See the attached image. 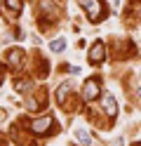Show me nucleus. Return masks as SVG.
<instances>
[{
    "mask_svg": "<svg viewBox=\"0 0 141 146\" xmlns=\"http://www.w3.org/2000/svg\"><path fill=\"white\" fill-rule=\"evenodd\" d=\"M103 59H106V45H103L101 40H97L89 47V64L99 66V64H103Z\"/></svg>",
    "mask_w": 141,
    "mask_h": 146,
    "instance_id": "7ed1b4c3",
    "label": "nucleus"
},
{
    "mask_svg": "<svg viewBox=\"0 0 141 146\" xmlns=\"http://www.w3.org/2000/svg\"><path fill=\"white\" fill-rule=\"evenodd\" d=\"M80 3V7L85 12H87V17H89V21H101L103 17H106V7H103V3L101 0H78Z\"/></svg>",
    "mask_w": 141,
    "mask_h": 146,
    "instance_id": "f257e3e1",
    "label": "nucleus"
},
{
    "mask_svg": "<svg viewBox=\"0 0 141 146\" xmlns=\"http://www.w3.org/2000/svg\"><path fill=\"white\" fill-rule=\"evenodd\" d=\"M0 3H5V0H0Z\"/></svg>",
    "mask_w": 141,
    "mask_h": 146,
    "instance_id": "6ab92c4d",
    "label": "nucleus"
},
{
    "mask_svg": "<svg viewBox=\"0 0 141 146\" xmlns=\"http://www.w3.org/2000/svg\"><path fill=\"white\" fill-rule=\"evenodd\" d=\"M38 12L42 14L45 21H54L56 19V7L52 5V0H40V3H38Z\"/></svg>",
    "mask_w": 141,
    "mask_h": 146,
    "instance_id": "39448f33",
    "label": "nucleus"
},
{
    "mask_svg": "<svg viewBox=\"0 0 141 146\" xmlns=\"http://www.w3.org/2000/svg\"><path fill=\"white\" fill-rule=\"evenodd\" d=\"M101 108H103V113L111 115V118L118 115V104H115V99H113V94H101Z\"/></svg>",
    "mask_w": 141,
    "mask_h": 146,
    "instance_id": "0eeeda50",
    "label": "nucleus"
},
{
    "mask_svg": "<svg viewBox=\"0 0 141 146\" xmlns=\"http://www.w3.org/2000/svg\"><path fill=\"white\" fill-rule=\"evenodd\" d=\"M45 104H47V97H45V92H40V97L28 99V108H31V111H35V108H42Z\"/></svg>",
    "mask_w": 141,
    "mask_h": 146,
    "instance_id": "1a4fd4ad",
    "label": "nucleus"
},
{
    "mask_svg": "<svg viewBox=\"0 0 141 146\" xmlns=\"http://www.w3.org/2000/svg\"><path fill=\"white\" fill-rule=\"evenodd\" d=\"M3 118H5V111H3V108H0V120H3Z\"/></svg>",
    "mask_w": 141,
    "mask_h": 146,
    "instance_id": "2eb2a0df",
    "label": "nucleus"
},
{
    "mask_svg": "<svg viewBox=\"0 0 141 146\" xmlns=\"http://www.w3.org/2000/svg\"><path fill=\"white\" fill-rule=\"evenodd\" d=\"M5 7L12 14H19V12H21V0H5Z\"/></svg>",
    "mask_w": 141,
    "mask_h": 146,
    "instance_id": "9d476101",
    "label": "nucleus"
},
{
    "mask_svg": "<svg viewBox=\"0 0 141 146\" xmlns=\"http://www.w3.org/2000/svg\"><path fill=\"white\" fill-rule=\"evenodd\" d=\"M113 146H125V141H122V137H118V139L113 141Z\"/></svg>",
    "mask_w": 141,
    "mask_h": 146,
    "instance_id": "4468645a",
    "label": "nucleus"
},
{
    "mask_svg": "<svg viewBox=\"0 0 141 146\" xmlns=\"http://www.w3.org/2000/svg\"><path fill=\"white\" fill-rule=\"evenodd\" d=\"M97 97H101V85H99V80H87L82 87V99L85 102H94Z\"/></svg>",
    "mask_w": 141,
    "mask_h": 146,
    "instance_id": "20e7f679",
    "label": "nucleus"
},
{
    "mask_svg": "<svg viewBox=\"0 0 141 146\" xmlns=\"http://www.w3.org/2000/svg\"><path fill=\"white\" fill-rule=\"evenodd\" d=\"M50 50H52V52H61V50H66V40H64V38L52 40V42H50Z\"/></svg>",
    "mask_w": 141,
    "mask_h": 146,
    "instance_id": "9b49d317",
    "label": "nucleus"
},
{
    "mask_svg": "<svg viewBox=\"0 0 141 146\" xmlns=\"http://www.w3.org/2000/svg\"><path fill=\"white\" fill-rule=\"evenodd\" d=\"M31 85H33V80H17V83H14V87L19 90V92H26V90H31Z\"/></svg>",
    "mask_w": 141,
    "mask_h": 146,
    "instance_id": "f8f14e48",
    "label": "nucleus"
},
{
    "mask_svg": "<svg viewBox=\"0 0 141 146\" xmlns=\"http://www.w3.org/2000/svg\"><path fill=\"white\" fill-rule=\"evenodd\" d=\"M68 92H71V83H64L56 90V104L64 106V108H66V97H68Z\"/></svg>",
    "mask_w": 141,
    "mask_h": 146,
    "instance_id": "6e6552de",
    "label": "nucleus"
},
{
    "mask_svg": "<svg viewBox=\"0 0 141 146\" xmlns=\"http://www.w3.org/2000/svg\"><path fill=\"white\" fill-rule=\"evenodd\" d=\"M0 85H3V68H0Z\"/></svg>",
    "mask_w": 141,
    "mask_h": 146,
    "instance_id": "dca6fc26",
    "label": "nucleus"
},
{
    "mask_svg": "<svg viewBox=\"0 0 141 146\" xmlns=\"http://www.w3.org/2000/svg\"><path fill=\"white\" fill-rule=\"evenodd\" d=\"M28 127H31V132L33 134H52V127H54V118L52 115H42V118H35V120L28 123Z\"/></svg>",
    "mask_w": 141,
    "mask_h": 146,
    "instance_id": "f03ea898",
    "label": "nucleus"
},
{
    "mask_svg": "<svg viewBox=\"0 0 141 146\" xmlns=\"http://www.w3.org/2000/svg\"><path fill=\"white\" fill-rule=\"evenodd\" d=\"M139 97H141V87H139Z\"/></svg>",
    "mask_w": 141,
    "mask_h": 146,
    "instance_id": "f3484780",
    "label": "nucleus"
},
{
    "mask_svg": "<svg viewBox=\"0 0 141 146\" xmlns=\"http://www.w3.org/2000/svg\"><path fill=\"white\" fill-rule=\"evenodd\" d=\"M7 64H9V68L19 71V68H21V64H24V52L19 50V47L7 50Z\"/></svg>",
    "mask_w": 141,
    "mask_h": 146,
    "instance_id": "423d86ee",
    "label": "nucleus"
},
{
    "mask_svg": "<svg viewBox=\"0 0 141 146\" xmlns=\"http://www.w3.org/2000/svg\"><path fill=\"white\" fill-rule=\"evenodd\" d=\"M78 139H80V144H89L92 137L87 134V130H78Z\"/></svg>",
    "mask_w": 141,
    "mask_h": 146,
    "instance_id": "ddd939ff",
    "label": "nucleus"
},
{
    "mask_svg": "<svg viewBox=\"0 0 141 146\" xmlns=\"http://www.w3.org/2000/svg\"><path fill=\"white\" fill-rule=\"evenodd\" d=\"M134 146H141V144H134Z\"/></svg>",
    "mask_w": 141,
    "mask_h": 146,
    "instance_id": "a211bd4d",
    "label": "nucleus"
}]
</instances>
